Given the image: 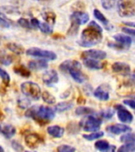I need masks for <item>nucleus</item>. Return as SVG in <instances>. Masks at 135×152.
Returning a JSON list of instances; mask_svg holds the SVG:
<instances>
[{
  "label": "nucleus",
  "mask_w": 135,
  "mask_h": 152,
  "mask_svg": "<svg viewBox=\"0 0 135 152\" xmlns=\"http://www.w3.org/2000/svg\"><path fill=\"white\" fill-rule=\"evenodd\" d=\"M102 28L94 21H92L89 24L86 28H85L81 35V40L78 44L81 47L89 48L99 44L102 39Z\"/></svg>",
  "instance_id": "nucleus-1"
},
{
  "label": "nucleus",
  "mask_w": 135,
  "mask_h": 152,
  "mask_svg": "<svg viewBox=\"0 0 135 152\" xmlns=\"http://www.w3.org/2000/svg\"><path fill=\"white\" fill-rule=\"evenodd\" d=\"M25 115L26 117L32 118L37 123L44 124L54 119L55 109L44 105H33L27 109Z\"/></svg>",
  "instance_id": "nucleus-2"
},
{
  "label": "nucleus",
  "mask_w": 135,
  "mask_h": 152,
  "mask_svg": "<svg viewBox=\"0 0 135 152\" xmlns=\"http://www.w3.org/2000/svg\"><path fill=\"white\" fill-rule=\"evenodd\" d=\"M89 20V16L87 13L81 11H75L70 16V28H69V35H76L81 25L86 24Z\"/></svg>",
  "instance_id": "nucleus-3"
},
{
  "label": "nucleus",
  "mask_w": 135,
  "mask_h": 152,
  "mask_svg": "<svg viewBox=\"0 0 135 152\" xmlns=\"http://www.w3.org/2000/svg\"><path fill=\"white\" fill-rule=\"evenodd\" d=\"M21 91L23 95L33 100H39L41 97V89L37 83L34 82H25L21 83Z\"/></svg>",
  "instance_id": "nucleus-4"
},
{
  "label": "nucleus",
  "mask_w": 135,
  "mask_h": 152,
  "mask_svg": "<svg viewBox=\"0 0 135 152\" xmlns=\"http://www.w3.org/2000/svg\"><path fill=\"white\" fill-rule=\"evenodd\" d=\"M118 12L123 18L135 16V0H119L118 2Z\"/></svg>",
  "instance_id": "nucleus-5"
},
{
  "label": "nucleus",
  "mask_w": 135,
  "mask_h": 152,
  "mask_svg": "<svg viewBox=\"0 0 135 152\" xmlns=\"http://www.w3.org/2000/svg\"><path fill=\"white\" fill-rule=\"evenodd\" d=\"M27 56L31 57H35L38 59H45V60H54L57 59V55L54 52L48 50H44L40 48L33 47L25 51Z\"/></svg>",
  "instance_id": "nucleus-6"
},
{
  "label": "nucleus",
  "mask_w": 135,
  "mask_h": 152,
  "mask_svg": "<svg viewBox=\"0 0 135 152\" xmlns=\"http://www.w3.org/2000/svg\"><path fill=\"white\" fill-rule=\"evenodd\" d=\"M101 124V120L94 116H87L80 122V127L85 132H97L99 130Z\"/></svg>",
  "instance_id": "nucleus-7"
},
{
  "label": "nucleus",
  "mask_w": 135,
  "mask_h": 152,
  "mask_svg": "<svg viewBox=\"0 0 135 152\" xmlns=\"http://www.w3.org/2000/svg\"><path fill=\"white\" fill-rule=\"evenodd\" d=\"M107 56V53L101 50H95L90 49L85 51L81 54V58L83 59H93L100 60V59H105Z\"/></svg>",
  "instance_id": "nucleus-8"
},
{
  "label": "nucleus",
  "mask_w": 135,
  "mask_h": 152,
  "mask_svg": "<svg viewBox=\"0 0 135 152\" xmlns=\"http://www.w3.org/2000/svg\"><path fill=\"white\" fill-rule=\"evenodd\" d=\"M43 82L47 86H52L59 82V75L57 71L54 69L46 71L43 74Z\"/></svg>",
  "instance_id": "nucleus-9"
},
{
  "label": "nucleus",
  "mask_w": 135,
  "mask_h": 152,
  "mask_svg": "<svg viewBox=\"0 0 135 152\" xmlns=\"http://www.w3.org/2000/svg\"><path fill=\"white\" fill-rule=\"evenodd\" d=\"M116 109H117V115L118 118L123 123L130 124L133 121V115L130 112H129L127 109L122 105H116Z\"/></svg>",
  "instance_id": "nucleus-10"
},
{
  "label": "nucleus",
  "mask_w": 135,
  "mask_h": 152,
  "mask_svg": "<svg viewBox=\"0 0 135 152\" xmlns=\"http://www.w3.org/2000/svg\"><path fill=\"white\" fill-rule=\"evenodd\" d=\"M0 134L7 139H11L16 134V128L10 124H0Z\"/></svg>",
  "instance_id": "nucleus-11"
},
{
  "label": "nucleus",
  "mask_w": 135,
  "mask_h": 152,
  "mask_svg": "<svg viewBox=\"0 0 135 152\" xmlns=\"http://www.w3.org/2000/svg\"><path fill=\"white\" fill-rule=\"evenodd\" d=\"M109 86L107 84H103L96 89L93 93L95 97L100 101H107L109 99Z\"/></svg>",
  "instance_id": "nucleus-12"
},
{
  "label": "nucleus",
  "mask_w": 135,
  "mask_h": 152,
  "mask_svg": "<svg viewBox=\"0 0 135 152\" xmlns=\"http://www.w3.org/2000/svg\"><path fill=\"white\" fill-rule=\"evenodd\" d=\"M25 142L27 147L31 149H34L37 147L41 142V138L40 137V135L36 133H29L25 138Z\"/></svg>",
  "instance_id": "nucleus-13"
},
{
  "label": "nucleus",
  "mask_w": 135,
  "mask_h": 152,
  "mask_svg": "<svg viewBox=\"0 0 135 152\" xmlns=\"http://www.w3.org/2000/svg\"><path fill=\"white\" fill-rule=\"evenodd\" d=\"M111 69L115 73L120 74L123 75H128L130 72V66L126 63L115 62L112 64Z\"/></svg>",
  "instance_id": "nucleus-14"
},
{
  "label": "nucleus",
  "mask_w": 135,
  "mask_h": 152,
  "mask_svg": "<svg viewBox=\"0 0 135 152\" xmlns=\"http://www.w3.org/2000/svg\"><path fill=\"white\" fill-rule=\"evenodd\" d=\"M107 131L109 132L110 133L115 134V135H118V134H121V133H125L130 132V131H131V128L130 127H128L127 125H125V124H116L108 126L107 128Z\"/></svg>",
  "instance_id": "nucleus-15"
},
{
  "label": "nucleus",
  "mask_w": 135,
  "mask_h": 152,
  "mask_svg": "<svg viewBox=\"0 0 135 152\" xmlns=\"http://www.w3.org/2000/svg\"><path fill=\"white\" fill-rule=\"evenodd\" d=\"M28 67L33 71H40L45 70L48 67V64L45 59H38V60H32L28 64Z\"/></svg>",
  "instance_id": "nucleus-16"
},
{
  "label": "nucleus",
  "mask_w": 135,
  "mask_h": 152,
  "mask_svg": "<svg viewBox=\"0 0 135 152\" xmlns=\"http://www.w3.org/2000/svg\"><path fill=\"white\" fill-rule=\"evenodd\" d=\"M81 70V67H73L68 71V73H70L71 77L78 83H82L86 80V77Z\"/></svg>",
  "instance_id": "nucleus-17"
},
{
  "label": "nucleus",
  "mask_w": 135,
  "mask_h": 152,
  "mask_svg": "<svg viewBox=\"0 0 135 152\" xmlns=\"http://www.w3.org/2000/svg\"><path fill=\"white\" fill-rule=\"evenodd\" d=\"M73 67H81V65L77 60L70 59V60H66V61L62 62L59 66L60 71H62V72H68Z\"/></svg>",
  "instance_id": "nucleus-18"
},
{
  "label": "nucleus",
  "mask_w": 135,
  "mask_h": 152,
  "mask_svg": "<svg viewBox=\"0 0 135 152\" xmlns=\"http://www.w3.org/2000/svg\"><path fill=\"white\" fill-rule=\"evenodd\" d=\"M47 132L50 135H52V137L61 138L64 135L65 130H64L63 128H62L61 126L52 125L47 127Z\"/></svg>",
  "instance_id": "nucleus-19"
},
{
  "label": "nucleus",
  "mask_w": 135,
  "mask_h": 152,
  "mask_svg": "<svg viewBox=\"0 0 135 152\" xmlns=\"http://www.w3.org/2000/svg\"><path fill=\"white\" fill-rule=\"evenodd\" d=\"M113 37L118 44L123 45L124 48H127L130 47L131 43H132V39L129 36L123 35V34H116V35L114 36Z\"/></svg>",
  "instance_id": "nucleus-20"
},
{
  "label": "nucleus",
  "mask_w": 135,
  "mask_h": 152,
  "mask_svg": "<svg viewBox=\"0 0 135 152\" xmlns=\"http://www.w3.org/2000/svg\"><path fill=\"white\" fill-rule=\"evenodd\" d=\"M29 70L30 69L27 68L22 64H17L16 66H14V72L23 78H28L31 75V72Z\"/></svg>",
  "instance_id": "nucleus-21"
},
{
  "label": "nucleus",
  "mask_w": 135,
  "mask_h": 152,
  "mask_svg": "<svg viewBox=\"0 0 135 152\" xmlns=\"http://www.w3.org/2000/svg\"><path fill=\"white\" fill-rule=\"evenodd\" d=\"M84 64L85 66H87L89 69H94V70H99L104 67V65L102 63L99 62L97 59H84Z\"/></svg>",
  "instance_id": "nucleus-22"
},
{
  "label": "nucleus",
  "mask_w": 135,
  "mask_h": 152,
  "mask_svg": "<svg viewBox=\"0 0 135 152\" xmlns=\"http://www.w3.org/2000/svg\"><path fill=\"white\" fill-rule=\"evenodd\" d=\"M13 62V57L11 55L8 54L6 51L0 49V64L5 66H9Z\"/></svg>",
  "instance_id": "nucleus-23"
},
{
  "label": "nucleus",
  "mask_w": 135,
  "mask_h": 152,
  "mask_svg": "<svg viewBox=\"0 0 135 152\" xmlns=\"http://www.w3.org/2000/svg\"><path fill=\"white\" fill-rule=\"evenodd\" d=\"M7 48L16 55H21L25 53V48L21 45L16 43H8L7 45Z\"/></svg>",
  "instance_id": "nucleus-24"
},
{
  "label": "nucleus",
  "mask_w": 135,
  "mask_h": 152,
  "mask_svg": "<svg viewBox=\"0 0 135 152\" xmlns=\"http://www.w3.org/2000/svg\"><path fill=\"white\" fill-rule=\"evenodd\" d=\"M112 145H110L108 142H107L105 140H99L95 143V147L99 151H111V147Z\"/></svg>",
  "instance_id": "nucleus-25"
},
{
  "label": "nucleus",
  "mask_w": 135,
  "mask_h": 152,
  "mask_svg": "<svg viewBox=\"0 0 135 152\" xmlns=\"http://www.w3.org/2000/svg\"><path fill=\"white\" fill-rule=\"evenodd\" d=\"M43 18L44 19L45 22L50 24L51 26H53L55 23V20H56V15L54 12L52 11H45L42 14Z\"/></svg>",
  "instance_id": "nucleus-26"
},
{
  "label": "nucleus",
  "mask_w": 135,
  "mask_h": 152,
  "mask_svg": "<svg viewBox=\"0 0 135 152\" xmlns=\"http://www.w3.org/2000/svg\"><path fill=\"white\" fill-rule=\"evenodd\" d=\"M73 104L70 102H62L58 103L56 106L54 107V109H55V111L62 113V112L67 111L69 109H70L73 107Z\"/></svg>",
  "instance_id": "nucleus-27"
},
{
  "label": "nucleus",
  "mask_w": 135,
  "mask_h": 152,
  "mask_svg": "<svg viewBox=\"0 0 135 152\" xmlns=\"http://www.w3.org/2000/svg\"><path fill=\"white\" fill-rule=\"evenodd\" d=\"M17 105L21 109H27L31 106V99L26 96H21L17 99Z\"/></svg>",
  "instance_id": "nucleus-28"
},
{
  "label": "nucleus",
  "mask_w": 135,
  "mask_h": 152,
  "mask_svg": "<svg viewBox=\"0 0 135 152\" xmlns=\"http://www.w3.org/2000/svg\"><path fill=\"white\" fill-rule=\"evenodd\" d=\"M41 97H42L43 101L46 102L47 104H53L56 102V99L53 95L49 93L48 91H44V93L41 94Z\"/></svg>",
  "instance_id": "nucleus-29"
},
{
  "label": "nucleus",
  "mask_w": 135,
  "mask_h": 152,
  "mask_svg": "<svg viewBox=\"0 0 135 152\" xmlns=\"http://www.w3.org/2000/svg\"><path fill=\"white\" fill-rule=\"evenodd\" d=\"M38 28L40 29L42 33H45V34H51L53 32V28L52 26H51L50 24L47 23V22H41L40 21Z\"/></svg>",
  "instance_id": "nucleus-30"
},
{
  "label": "nucleus",
  "mask_w": 135,
  "mask_h": 152,
  "mask_svg": "<svg viewBox=\"0 0 135 152\" xmlns=\"http://www.w3.org/2000/svg\"><path fill=\"white\" fill-rule=\"evenodd\" d=\"M93 14H94V16L95 18L97 19H98L99 21H101L102 23L104 24L105 27H107L109 26V21L107 19V18L104 16V14H102L101 12L99 11V10L97 9H95L94 11H93Z\"/></svg>",
  "instance_id": "nucleus-31"
},
{
  "label": "nucleus",
  "mask_w": 135,
  "mask_h": 152,
  "mask_svg": "<svg viewBox=\"0 0 135 152\" xmlns=\"http://www.w3.org/2000/svg\"><path fill=\"white\" fill-rule=\"evenodd\" d=\"M119 152H133L135 151V142H126L125 144L121 146L118 149Z\"/></svg>",
  "instance_id": "nucleus-32"
},
{
  "label": "nucleus",
  "mask_w": 135,
  "mask_h": 152,
  "mask_svg": "<svg viewBox=\"0 0 135 152\" xmlns=\"http://www.w3.org/2000/svg\"><path fill=\"white\" fill-rule=\"evenodd\" d=\"M119 0H101L102 7L105 10H111L118 5Z\"/></svg>",
  "instance_id": "nucleus-33"
},
{
  "label": "nucleus",
  "mask_w": 135,
  "mask_h": 152,
  "mask_svg": "<svg viewBox=\"0 0 135 152\" xmlns=\"http://www.w3.org/2000/svg\"><path fill=\"white\" fill-rule=\"evenodd\" d=\"M104 132H95L93 133H91V134H88V135H83V138H85V140H89V141H92V140H97V139H99L104 136Z\"/></svg>",
  "instance_id": "nucleus-34"
},
{
  "label": "nucleus",
  "mask_w": 135,
  "mask_h": 152,
  "mask_svg": "<svg viewBox=\"0 0 135 152\" xmlns=\"http://www.w3.org/2000/svg\"><path fill=\"white\" fill-rule=\"evenodd\" d=\"M77 115H88V114L94 113V110L89 107H78L75 110Z\"/></svg>",
  "instance_id": "nucleus-35"
},
{
  "label": "nucleus",
  "mask_w": 135,
  "mask_h": 152,
  "mask_svg": "<svg viewBox=\"0 0 135 152\" xmlns=\"http://www.w3.org/2000/svg\"><path fill=\"white\" fill-rule=\"evenodd\" d=\"M120 140L122 142H135V134L134 133H126L121 136Z\"/></svg>",
  "instance_id": "nucleus-36"
},
{
  "label": "nucleus",
  "mask_w": 135,
  "mask_h": 152,
  "mask_svg": "<svg viewBox=\"0 0 135 152\" xmlns=\"http://www.w3.org/2000/svg\"><path fill=\"white\" fill-rule=\"evenodd\" d=\"M11 26V23L8 18H6L4 14L0 13V27L2 28H9Z\"/></svg>",
  "instance_id": "nucleus-37"
},
{
  "label": "nucleus",
  "mask_w": 135,
  "mask_h": 152,
  "mask_svg": "<svg viewBox=\"0 0 135 152\" xmlns=\"http://www.w3.org/2000/svg\"><path fill=\"white\" fill-rule=\"evenodd\" d=\"M0 78H2V82L8 85L10 82V77H9V75L8 74L7 71H6L4 69H2V67H0Z\"/></svg>",
  "instance_id": "nucleus-38"
},
{
  "label": "nucleus",
  "mask_w": 135,
  "mask_h": 152,
  "mask_svg": "<svg viewBox=\"0 0 135 152\" xmlns=\"http://www.w3.org/2000/svg\"><path fill=\"white\" fill-rule=\"evenodd\" d=\"M17 23L20 25V26L22 27V28H28V29H32L33 27H32V25H31L30 20H28L27 18H21L17 21Z\"/></svg>",
  "instance_id": "nucleus-39"
},
{
  "label": "nucleus",
  "mask_w": 135,
  "mask_h": 152,
  "mask_svg": "<svg viewBox=\"0 0 135 152\" xmlns=\"http://www.w3.org/2000/svg\"><path fill=\"white\" fill-rule=\"evenodd\" d=\"M114 113H115V112H114L112 109H105V110H103L102 112H100L99 116H102L103 118L110 119L113 116Z\"/></svg>",
  "instance_id": "nucleus-40"
},
{
  "label": "nucleus",
  "mask_w": 135,
  "mask_h": 152,
  "mask_svg": "<svg viewBox=\"0 0 135 152\" xmlns=\"http://www.w3.org/2000/svg\"><path fill=\"white\" fill-rule=\"evenodd\" d=\"M57 151L59 152H73L75 151L76 149L69 145H61L57 148Z\"/></svg>",
  "instance_id": "nucleus-41"
},
{
  "label": "nucleus",
  "mask_w": 135,
  "mask_h": 152,
  "mask_svg": "<svg viewBox=\"0 0 135 152\" xmlns=\"http://www.w3.org/2000/svg\"><path fill=\"white\" fill-rule=\"evenodd\" d=\"M11 147L14 148V150H15L16 151H24L23 146L18 142L16 140H13L11 142Z\"/></svg>",
  "instance_id": "nucleus-42"
},
{
  "label": "nucleus",
  "mask_w": 135,
  "mask_h": 152,
  "mask_svg": "<svg viewBox=\"0 0 135 152\" xmlns=\"http://www.w3.org/2000/svg\"><path fill=\"white\" fill-rule=\"evenodd\" d=\"M1 9L3 10L5 13H7V14H13V13L19 14V13H17V12H19L18 10H17V9L14 7H9V6H7V7H1Z\"/></svg>",
  "instance_id": "nucleus-43"
},
{
  "label": "nucleus",
  "mask_w": 135,
  "mask_h": 152,
  "mask_svg": "<svg viewBox=\"0 0 135 152\" xmlns=\"http://www.w3.org/2000/svg\"><path fill=\"white\" fill-rule=\"evenodd\" d=\"M122 30H123V32H124V33H127V34H129V35H131V36H134V37H135V29H134V28H126V27H123V28H122Z\"/></svg>",
  "instance_id": "nucleus-44"
},
{
  "label": "nucleus",
  "mask_w": 135,
  "mask_h": 152,
  "mask_svg": "<svg viewBox=\"0 0 135 152\" xmlns=\"http://www.w3.org/2000/svg\"><path fill=\"white\" fill-rule=\"evenodd\" d=\"M123 103L128 105V106H130V108L135 109V101H133V100H124Z\"/></svg>",
  "instance_id": "nucleus-45"
},
{
  "label": "nucleus",
  "mask_w": 135,
  "mask_h": 152,
  "mask_svg": "<svg viewBox=\"0 0 135 152\" xmlns=\"http://www.w3.org/2000/svg\"><path fill=\"white\" fill-rule=\"evenodd\" d=\"M124 25L127 26H130V27H134L135 28V22H128V21H126V22H123Z\"/></svg>",
  "instance_id": "nucleus-46"
},
{
  "label": "nucleus",
  "mask_w": 135,
  "mask_h": 152,
  "mask_svg": "<svg viewBox=\"0 0 135 152\" xmlns=\"http://www.w3.org/2000/svg\"><path fill=\"white\" fill-rule=\"evenodd\" d=\"M0 151H4V149L1 146H0Z\"/></svg>",
  "instance_id": "nucleus-47"
},
{
  "label": "nucleus",
  "mask_w": 135,
  "mask_h": 152,
  "mask_svg": "<svg viewBox=\"0 0 135 152\" xmlns=\"http://www.w3.org/2000/svg\"><path fill=\"white\" fill-rule=\"evenodd\" d=\"M35 1H49V0H35Z\"/></svg>",
  "instance_id": "nucleus-48"
}]
</instances>
